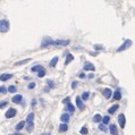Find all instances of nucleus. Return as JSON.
I'll use <instances>...</instances> for the list:
<instances>
[{
    "label": "nucleus",
    "mask_w": 135,
    "mask_h": 135,
    "mask_svg": "<svg viewBox=\"0 0 135 135\" xmlns=\"http://www.w3.org/2000/svg\"><path fill=\"white\" fill-rule=\"evenodd\" d=\"M102 94L104 95V98H107V99H109L111 98V95H112V91H111V89H103V91H102Z\"/></svg>",
    "instance_id": "7"
},
{
    "label": "nucleus",
    "mask_w": 135,
    "mask_h": 135,
    "mask_svg": "<svg viewBox=\"0 0 135 135\" xmlns=\"http://www.w3.org/2000/svg\"><path fill=\"white\" fill-rule=\"evenodd\" d=\"M78 77H80V78H84L85 77V74L84 73H80V74H78Z\"/></svg>",
    "instance_id": "38"
},
{
    "label": "nucleus",
    "mask_w": 135,
    "mask_h": 135,
    "mask_svg": "<svg viewBox=\"0 0 135 135\" xmlns=\"http://www.w3.org/2000/svg\"><path fill=\"white\" fill-rule=\"evenodd\" d=\"M89 95H90L89 92H84L83 94H82V99H83V100H88L89 99Z\"/></svg>",
    "instance_id": "29"
},
{
    "label": "nucleus",
    "mask_w": 135,
    "mask_h": 135,
    "mask_svg": "<svg viewBox=\"0 0 135 135\" xmlns=\"http://www.w3.org/2000/svg\"><path fill=\"white\" fill-rule=\"evenodd\" d=\"M109 120H110V117H109V116H104V117L102 118V123L104 124V125L109 123Z\"/></svg>",
    "instance_id": "28"
},
{
    "label": "nucleus",
    "mask_w": 135,
    "mask_h": 135,
    "mask_svg": "<svg viewBox=\"0 0 135 135\" xmlns=\"http://www.w3.org/2000/svg\"><path fill=\"white\" fill-rule=\"evenodd\" d=\"M52 44H54V40L50 39L49 36H46V37H43L42 42H41V47H42V48H47L49 46H52Z\"/></svg>",
    "instance_id": "2"
},
{
    "label": "nucleus",
    "mask_w": 135,
    "mask_h": 135,
    "mask_svg": "<svg viewBox=\"0 0 135 135\" xmlns=\"http://www.w3.org/2000/svg\"><path fill=\"white\" fill-rule=\"evenodd\" d=\"M44 75H46V69H43V70H41V72L37 73V76L39 77H43Z\"/></svg>",
    "instance_id": "30"
},
{
    "label": "nucleus",
    "mask_w": 135,
    "mask_h": 135,
    "mask_svg": "<svg viewBox=\"0 0 135 135\" xmlns=\"http://www.w3.org/2000/svg\"><path fill=\"white\" fill-rule=\"evenodd\" d=\"M47 84L49 85V89H54L55 88V82L54 81H51V80H47Z\"/></svg>",
    "instance_id": "25"
},
{
    "label": "nucleus",
    "mask_w": 135,
    "mask_h": 135,
    "mask_svg": "<svg viewBox=\"0 0 135 135\" xmlns=\"http://www.w3.org/2000/svg\"><path fill=\"white\" fill-rule=\"evenodd\" d=\"M22 100H23V95L22 94H16V95H14L12 98V101L14 103H21Z\"/></svg>",
    "instance_id": "8"
},
{
    "label": "nucleus",
    "mask_w": 135,
    "mask_h": 135,
    "mask_svg": "<svg viewBox=\"0 0 135 135\" xmlns=\"http://www.w3.org/2000/svg\"><path fill=\"white\" fill-rule=\"evenodd\" d=\"M94 48H95L97 50H102V49H103L102 46H94Z\"/></svg>",
    "instance_id": "36"
},
{
    "label": "nucleus",
    "mask_w": 135,
    "mask_h": 135,
    "mask_svg": "<svg viewBox=\"0 0 135 135\" xmlns=\"http://www.w3.org/2000/svg\"><path fill=\"white\" fill-rule=\"evenodd\" d=\"M10 24L7 20H1L0 21V33H6L9 31Z\"/></svg>",
    "instance_id": "1"
},
{
    "label": "nucleus",
    "mask_w": 135,
    "mask_h": 135,
    "mask_svg": "<svg viewBox=\"0 0 135 135\" xmlns=\"http://www.w3.org/2000/svg\"><path fill=\"white\" fill-rule=\"evenodd\" d=\"M99 129H101V131H103L104 132V131H106V127H104L103 125H99Z\"/></svg>",
    "instance_id": "37"
},
{
    "label": "nucleus",
    "mask_w": 135,
    "mask_h": 135,
    "mask_svg": "<svg viewBox=\"0 0 135 135\" xmlns=\"http://www.w3.org/2000/svg\"><path fill=\"white\" fill-rule=\"evenodd\" d=\"M43 66H41V65H35V66H33L32 68H31V72H41V70H43Z\"/></svg>",
    "instance_id": "13"
},
{
    "label": "nucleus",
    "mask_w": 135,
    "mask_h": 135,
    "mask_svg": "<svg viewBox=\"0 0 135 135\" xmlns=\"http://www.w3.org/2000/svg\"><path fill=\"white\" fill-rule=\"evenodd\" d=\"M33 88H35V83H34V82L30 83V84H28V86H27V89H33Z\"/></svg>",
    "instance_id": "34"
},
{
    "label": "nucleus",
    "mask_w": 135,
    "mask_h": 135,
    "mask_svg": "<svg viewBox=\"0 0 135 135\" xmlns=\"http://www.w3.org/2000/svg\"><path fill=\"white\" fill-rule=\"evenodd\" d=\"M67 129H68V126H67V124H61V125L59 126V131H60V132H66Z\"/></svg>",
    "instance_id": "23"
},
{
    "label": "nucleus",
    "mask_w": 135,
    "mask_h": 135,
    "mask_svg": "<svg viewBox=\"0 0 135 135\" xmlns=\"http://www.w3.org/2000/svg\"><path fill=\"white\" fill-rule=\"evenodd\" d=\"M83 69H84V70H94L95 67H94V65H93V64H91V62H85Z\"/></svg>",
    "instance_id": "11"
},
{
    "label": "nucleus",
    "mask_w": 135,
    "mask_h": 135,
    "mask_svg": "<svg viewBox=\"0 0 135 135\" xmlns=\"http://www.w3.org/2000/svg\"><path fill=\"white\" fill-rule=\"evenodd\" d=\"M131 46H132V41H131V40H126L125 42H124V43L122 44V46L117 49V52H120V51H124V50L128 49V48H129Z\"/></svg>",
    "instance_id": "3"
},
{
    "label": "nucleus",
    "mask_w": 135,
    "mask_h": 135,
    "mask_svg": "<svg viewBox=\"0 0 135 135\" xmlns=\"http://www.w3.org/2000/svg\"><path fill=\"white\" fill-rule=\"evenodd\" d=\"M118 108H119V104H114V106H111L109 109H108V112H109L110 115H112V114H115L116 110H117Z\"/></svg>",
    "instance_id": "14"
},
{
    "label": "nucleus",
    "mask_w": 135,
    "mask_h": 135,
    "mask_svg": "<svg viewBox=\"0 0 135 135\" xmlns=\"http://www.w3.org/2000/svg\"><path fill=\"white\" fill-rule=\"evenodd\" d=\"M14 135H22V134H20V133H15Z\"/></svg>",
    "instance_id": "42"
},
{
    "label": "nucleus",
    "mask_w": 135,
    "mask_h": 135,
    "mask_svg": "<svg viewBox=\"0 0 135 135\" xmlns=\"http://www.w3.org/2000/svg\"><path fill=\"white\" fill-rule=\"evenodd\" d=\"M35 103H36V101L35 100H32V106H35Z\"/></svg>",
    "instance_id": "40"
},
{
    "label": "nucleus",
    "mask_w": 135,
    "mask_h": 135,
    "mask_svg": "<svg viewBox=\"0 0 135 135\" xmlns=\"http://www.w3.org/2000/svg\"><path fill=\"white\" fill-rule=\"evenodd\" d=\"M101 120H102V117H101V115H99V114L94 115V117H93V122H94V123H100Z\"/></svg>",
    "instance_id": "21"
},
{
    "label": "nucleus",
    "mask_w": 135,
    "mask_h": 135,
    "mask_svg": "<svg viewBox=\"0 0 135 135\" xmlns=\"http://www.w3.org/2000/svg\"><path fill=\"white\" fill-rule=\"evenodd\" d=\"M69 43H70L69 40H55L52 46H60V47H62V46H68Z\"/></svg>",
    "instance_id": "4"
},
{
    "label": "nucleus",
    "mask_w": 135,
    "mask_h": 135,
    "mask_svg": "<svg viewBox=\"0 0 135 135\" xmlns=\"http://www.w3.org/2000/svg\"><path fill=\"white\" fill-rule=\"evenodd\" d=\"M60 119H61L62 124H67V123L69 122V115L68 114H62L60 116Z\"/></svg>",
    "instance_id": "12"
},
{
    "label": "nucleus",
    "mask_w": 135,
    "mask_h": 135,
    "mask_svg": "<svg viewBox=\"0 0 135 135\" xmlns=\"http://www.w3.org/2000/svg\"><path fill=\"white\" fill-rule=\"evenodd\" d=\"M7 104H8V102H7V101H1V102H0V108H3V107H6Z\"/></svg>",
    "instance_id": "32"
},
{
    "label": "nucleus",
    "mask_w": 135,
    "mask_h": 135,
    "mask_svg": "<svg viewBox=\"0 0 135 135\" xmlns=\"http://www.w3.org/2000/svg\"><path fill=\"white\" fill-rule=\"evenodd\" d=\"M33 120H34V114H33V112H31V114H28L27 117H26V123H27V124H31V123H33Z\"/></svg>",
    "instance_id": "16"
},
{
    "label": "nucleus",
    "mask_w": 135,
    "mask_h": 135,
    "mask_svg": "<svg viewBox=\"0 0 135 135\" xmlns=\"http://www.w3.org/2000/svg\"><path fill=\"white\" fill-rule=\"evenodd\" d=\"M114 99L115 100H120L122 99V93H120V91H116L115 93H114Z\"/></svg>",
    "instance_id": "19"
},
{
    "label": "nucleus",
    "mask_w": 135,
    "mask_h": 135,
    "mask_svg": "<svg viewBox=\"0 0 135 135\" xmlns=\"http://www.w3.org/2000/svg\"><path fill=\"white\" fill-rule=\"evenodd\" d=\"M28 61H31V58L23 59V60H21V61H17V62H15V66H21V65H24V64L28 62Z\"/></svg>",
    "instance_id": "18"
},
{
    "label": "nucleus",
    "mask_w": 135,
    "mask_h": 135,
    "mask_svg": "<svg viewBox=\"0 0 135 135\" xmlns=\"http://www.w3.org/2000/svg\"><path fill=\"white\" fill-rule=\"evenodd\" d=\"M41 135H50V134H49V133H42Z\"/></svg>",
    "instance_id": "41"
},
{
    "label": "nucleus",
    "mask_w": 135,
    "mask_h": 135,
    "mask_svg": "<svg viewBox=\"0 0 135 135\" xmlns=\"http://www.w3.org/2000/svg\"><path fill=\"white\" fill-rule=\"evenodd\" d=\"M117 120H118L119 126H120L122 128H124V127H125V124H126V118H125V115H124V114L118 115V117H117Z\"/></svg>",
    "instance_id": "5"
},
{
    "label": "nucleus",
    "mask_w": 135,
    "mask_h": 135,
    "mask_svg": "<svg viewBox=\"0 0 135 135\" xmlns=\"http://www.w3.org/2000/svg\"><path fill=\"white\" fill-rule=\"evenodd\" d=\"M77 84H78L77 82H74V83H72V88H73V89H75V88L77 86Z\"/></svg>",
    "instance_id": "39"
},
{
    "label": "nucleus",
    "mask_w": 135,
    "mask_h": 135,
    "mask_svg": "<svg viewBox=\"0 0 135 135\" xmlns=\"http://www.w3.org/2000/svg\"><path fill=\"white\" fill-rule=\"evenodd\" d=\"M73 59H74V56H73L72 54H67V56H66V60H65V64H66V65H68V64H69L70 61H73Z\"/></svg>",
    "instance_id": "17"
},
{
    "label": "nucleus",
    "mask_w": 135,
    "mask_h": 135,
    "mask_svg": "<svg viewBox=\"0 0 135 135\" xmlns=\"http://www.w3.org/2000/svg\"><path fill=\"white\" fill-rule=\"evenodd\" d=\"M7 92V88L5 86H0V93H6Z\"/></svg>",
    "instance_id": "33"
},
{
    "label": "nucleus",
    "mask_w": 135,
    "mask_h": 135,
    "mask_svg": "<svg viewBox=\"0 0 135 135\" xmlns=\"http://www.w3.org/2000/svg\"><path fill=\"white\" fill-rule=\"evenodd\" d=\"M33 128H34V125H33V123L27 124V127H26V129H27V132H28V133H30V132H32Z\"/></svg>",
    "instance_id": "27"
},
{
    "label": "nucleus",
    "mask_w": 135,
    "mask_h": 135,
    "mask_svg": "<svg viewBox=\"0 0 135 135\" xmlns=\"http://www.w3.org/2000/svg\"><path fill=\"white\" fill-rule=\"evenodd\" d=\"M67 109H68L70 112H72V114H73V112L75 111V107L73 106V104L72 103H68V104H67Z\"/></svg>",
    "instance_id": "26"
},
{
    "label": "nucleus",
    "mask_w": 135,
    "mask_h": 135,
    "mask_svg": "<svg viewBox=\"0 0 135 135\" xmlns=\"http://www.w3.org/2000/svg\"><path fill=\"white\" fill-rule=\"evenodd\" d=\"M81 134H83V135L88 134V128H86V127H82L81 128Z\"/></svg>",
    "instance_id": "31"
},
{
    "label": "nucleus",
    "mask_w": 135,
    "mask_h": 135,
    "mask_svg": "<svg viewBox=\"0 0 135 135\" xmlns=\"http://www.w3.org/2000/svg\"><path fill=\"white\" fill-rule=\"evenodd\" d=\"M76 104H77V107L80 108V109H84V103H83V101L81 100L80 97H77L76 98Z\"/></svg>",
    "instance_id": "15"
},
{
    "label": "nucleus",
    "mask_w": 135,
    "mask_h": 135,
    "mask_svg": "<svg viewBox=\"0 0 135 135\" xmlns=\"http://www.w3.org/2000/svg\"><path fill=\"white\" fill-rule=\"evenodd\" d=\"M25 124H26V122H20V123H18L17 124V125H16V129L17 131H21L22 128H24V126H25Z\"/></svg>",
    "instance_id": "20"
},
{
    "label": "nucleus",
    "mask_w": 135,
    "mask_h": 135,
    "mask_svg": "<svg viewBox=\"0 0 135 135\" xmlns=\"http://www.w3.org/2000/svg\"><path fill=\"white\" fill-rule=\"evenodd\" d=\"M7 91L10 92V93H15V92L17 91V89H16V86H15V85H10L9 88L7 89Z\"/></svg>",
    "instance_id": "24"
},
{
    "label": "nucleus",
    "mask_w": 135,
    "mask_h": 135,
    "mask_svg": "<svg viewBox=\"0 0 135 135\" xmlns=\"http://www.w3.org/2000/svg\"><path fill=\"white\" fill-rule=\"evenodd\" d=\"M69 101H70V100H69V98H66L65 100H62V103H65V104H68V103H70Z\"/></svg>",
    "instance_id": "35"
},
{
    "label": "nucleus",
    "mask_w": 135,
    "mask_h": 135,
    "mask_svg": "<svg viewBox=\"0 0 135 135\" xmlns=\"http://www.w3.org/2000/svg\"><path fill=\"white\" fill-rule=\"evenodd\" d=\"M57 62H58V57H55V58H52L51 59V61H50V67H55L56 65H57Z\"/></svg>",
    "instance_id": "22"
},
{
    "label": "nucleus",
    "mask_w": 135,
    "mask_h": 135,
    "mask_svg": "<svg viewBox=\"0 0 135 135\" xmlns=\"http://www.w3.org/2000/svg\"><path fill=\"white\" fill-rule=\"evenodd\" d=\"M12 77H13V75H12V74L5 73V74H1V75H0V81L5 82V81H8V80H10V78H12Z\"/></svg>",
    "instance_id": "10"
},
{
    "label": "nucleus",
    "mask_w": 135,
    "mask_h": 135,
    "mask_svg": "<svg viewBox=\"0 0 135 135\" xmlns=\"http://www.w3.org/2000/svg\"><path fill=\"white\" fill-rule=\"evenodd\" d=\"M16 114H17V110L15 109V108H9V109L6 111L5 116H6V118H13L16 116Z\"/></svg>",
    "instance_id": "6"
},
{
    "label": "nucleus",
    "mask_w": 135,
    "mask_h": 135,
    "mask_svg": "<svg viewBox=\"0 0 135 135\" xmlns=\"http://www.w3.org/2000/svg\"><path fill=\"white\" fill-rule=\"evenodd\" d=\"M109 132L111 135H118V128L117 126L114 125V124H111V125L109 126Z\"/></svg>",
    "instance_id": "9"
}]
</instances>
